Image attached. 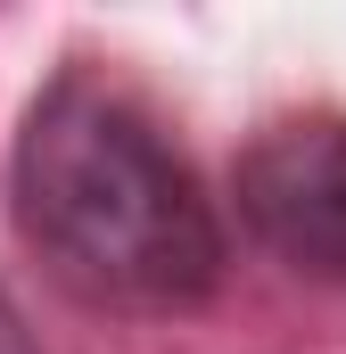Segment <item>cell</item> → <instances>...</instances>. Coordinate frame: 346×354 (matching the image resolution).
<instances>
[{"label": "cell", "instance_id": "obj_1", "mask_svg": "<svg viewBox=\"0 0 346 354\" xmlns=\"http://www.w3.org/2000/svg\"><path fill=\"white\" fill-rule=\"evenodd\" d=\"M17 231L91 305L190 313L223 288V223L173 140L99 75H58L17 132Z\"/></svg>", "mask_w": 346, "mask_h": 354}, {"label": "cell", "instance_id": "obj_2", "mask_svg": "<svg viewBox=\"0 0 346 354\" xmlns=\"http://www.w3.org/2000/svg\"><path fill=\"white\" fill-rule=\"evenodd\" d=\"M231 181H239V223L272 264L346 288V115L272 124Z\"/></svg>", "mask_w": 346, "mask_h": 354}, {"label": "cell", "instance_id": "obj_3", "mask_svg": "<svg viewBox=\"0 0 346 354\" xmlns=\"http://www.w3.org/2000/svg\"><path fill=\"white\" fill-rule=\"evenodd\" d=\"M0 354H33V330H25V313L8 305V288H0Z\"/></svg>", "mask_w": 346, "mask_h": 354}]
</instances>
